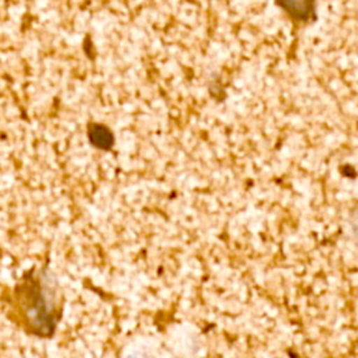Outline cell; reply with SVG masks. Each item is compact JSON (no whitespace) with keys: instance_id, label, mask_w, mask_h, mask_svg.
<instances>
[{"instance_id":"1","label":"cell","mask_w":358,"mask_h":358,"mask_svg":"<svg viewBox=\"0 0 358 358\" xmlns=\"http://www.w3.org/2000/svg\"><path fill=\"white\" fill-rule=\"evenodd\" d=\"M296 21H309L315 14V0H275Z\"/></svg>"},{"instance_id":"2","label":"cell","mask_w":358,"mask_h":358,"mask_svg":"<svg viewBox=\"0 0 358 358\" xmlns=\"http://www.w3.org/2000/svg\"><path fill=\"white\" fill-rule=\"evenodd\" d=\"M88 138L95 147L109 148L113 144V136L110 130L102 124H92L88 129Z\"/></svg>"},{"instance_id":"3","label":"cell","mask_w":358,"mask_h":358,"mask_svg":"<svg viewBox=\"0 0 358 358\" xmlns=\"http://www.w3.org/2000/svg\"><path fill=\"white\" fill-rule=\"evenodd\" d=\"M351 231H352L354 238L358 242V215H354V218L351 220Z\"/></svg>"}]
</instances>
